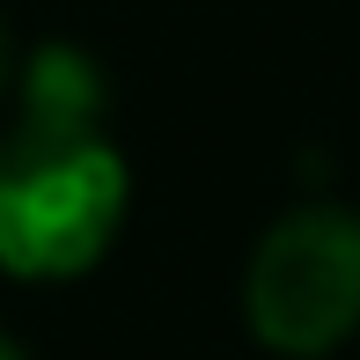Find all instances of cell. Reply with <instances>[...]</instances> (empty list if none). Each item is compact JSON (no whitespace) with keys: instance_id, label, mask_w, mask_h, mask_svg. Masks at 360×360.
I'll list each match as a JSON object with an SVG mask.
<instances>
[{"instance_id":"6da1fadb","label":"cell","mask_w":360,"mask_h":360,"mask_svg":"<svg viewBox=\"0 0 360 360\" xmlns=\"http://www.w3.org/2000/svg\"><path fill=\"white\" fill-rule=\"evenodd\" d=\"M133 176L103 125H22L0 133V272L59 287L103 265L125 228Z\"/></svg>"},{"instance_id":"7a4b0ae2","label":"cell","mask_w":360,"mask_h":360,"mask_svg":"<svg viewBox=\"0 0 360 360\" xmlns=\"http://www.w3.org/2000/svg\"><path fill=\"white\" fill-rule=\"evenodd\" d=\"M243 316L257 346L287 360H316L360 323V214L294 206L265 228L243 280Z\"/></svg>"},{"instance_id":"3957f363","label":"cell","mask_w":360,"mask_h":360,"mask_svg":"<svg viewBox=\"0 0 360 360\" xmlns=\"http://www.w3.org/2000/svg\"><path fill=\"white\" fill-rule=\"evenodd\" d=\"M15 118L22 125H103V67H96L81 44H37V52L15 59Z\"/></svg>"},{"instance_id":"277c9868","label":"cell","mask_w":360,"mask_h":360,"mask_svg":"<svg viewBox=\"0 0 360 360\" xmlns=\"http://www.w3.org/2000/svg\"><path fill=\"white\" fill-rule=\"evenodd\" d=\"M8 81H15V44H8V22H0V96H8Z\"/></svg>"},{"instance_id":"5b68a950","label":"cell","mask_w":360,"mask_h":360,"mask_svg":"<svg viewBox=\"0 0 360 360\" xmlns=\"http://www.w3.org/2000/svg\"><path fill=\"white\" fill-rule=\"evenodd\" d=\"M0 360H30V353H22V346H15V338H8V331H0Z\"/></svg>"}]
</instances>
